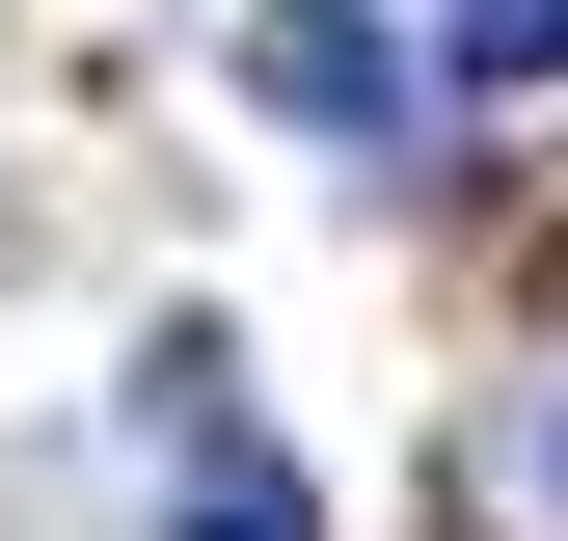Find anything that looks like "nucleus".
<instances>
[{
    "mask_svg": "<svg viewBox=\"0 0 568 541\" xmlns=\"http://www.w3.org/2000/svg\"><path fill=\"white\" fill-rule=\"evenodd\" d=\"M244 82H271V109H298V135H352V163H379V135H406V109H434V82H406V54H379V28H352V0H271V28H244Z\"/></svg>",
    "mask_w": 568,
    "mask_h": 541,
    "instance_id": "1",
    "label": "nucleus"
},
{
    "mask_svg": "<svg viewBox=\"0 0 568 541\" xmlns=\"http://www.w3.org/2000/svg\"><path fill=\"white\" fill-rule=\"evenodd\" d=\"M190 541H325V488H298L271 433H190Z\"/></svg>",
    "mask_w": 568,
    "mask_h": 541,
    "instance_id": "2",
    "label": "nucleus"
},
{
    "mask_svg": "<svg viewBox=\"0 0 568 541\" xmlns=\"http://www.w3.org/2000/svg\"><path fill=\"white\" fill-rule=\"evenodd\" d=\"M460 82H568V0H460Z\"/></svg>",
    "mask_w": 568,
    "mask_h": 541,
    "instance_id": "3",
    "label": "nucleus"
},
{
    "mask_svg": "<svg viewBox=\"0 0 568 541\" xmlns=\"http://www.w3.org/2000/svg\"><path fill=\"white\" fill-rule=\"evenodd\" d=\"M541 488H568V406H541Z\"/></svg>",
    "mask_w": 568,
    "mask_h": 541,
    "instance_id": "4",
    "label": "nucleus"
}]
</instances>
